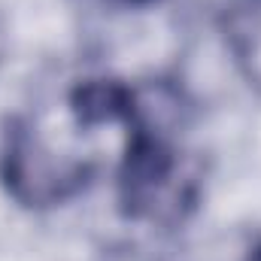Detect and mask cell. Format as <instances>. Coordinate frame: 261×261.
Masks as SVG:
<instances>
[{"label":"cell","instance_id":"obj_4","mask_svg":"<svg viewBox=\"0 0 261 261\" xmlns=\"http://www.w3.org/2000/svg\"><path fill=\"white\" fill-rule=\"evenodd\" d=\"M243 261H261V243H255V246L246 252V258H243Z\"/></svg>","mask_w":261,"mask_h":261},{"label":"cell","instance_id":"obj_2","mask_svg":"<svg viewBox=\"0 0 261 261\" xmlns=\"http://www.w3.org/2000/svg\"><path fill=\"white\" fill-rule=\"evenodd\" d=\"M176 176V152L164 134L152 128L143 113L128 125V146L119 170V203L128 219H152L161 206H170Z\"/></svg>","mask_w":261,"mask_h":261},{"label":"cell","instance_id":"obj_5","mask_svg":"<svg viewBox=\"0 0 261 261\" xmlns=\"http://www.w3.org/2000/svg\"><path fill=\"white\" fill-rule=\"evenodd\" d=\"M125 3H134V6H146V3H155V0H125Z\"/></svg>","mask_w":261,"mask_h":261},{"label":"cell","instance_id":"obj_3","mask_svg":"<svg viewBox=\"0 0 261 261\" xmlns=\"http://www.w3.org/2000/svg\"><path fill=\"white\" fill-rule=\"evenodd\" d=\"M70 110L82 128H94L107 122L130 125L143 113V103L137 91L119 79H85L70 91Z\"/></svg>","mask_w":261,"mask_h":261},{"label":"cell","instance_id":"obj_1","mask_svg":"<svg viewBox=\"0 0 261 261\" xmlns=\"http://www.w3.org/2000/svg\"><path fill=\"white\" fill-rule=\"evenodd\" d=\"M91 164L58 161L52 149L24 122H12L3 134L0 149V182L24 206H52L85 189Z\"/></svg>","mask_w":261,"mask_h":261}]
</instances>
